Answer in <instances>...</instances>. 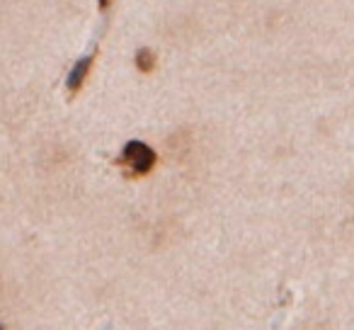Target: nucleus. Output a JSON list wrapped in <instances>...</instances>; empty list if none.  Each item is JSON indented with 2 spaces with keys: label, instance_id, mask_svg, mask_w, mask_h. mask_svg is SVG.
Returning <instances> with one entry per match:
<instances>
[{
  "label": "nucleus",
  "instance_id": "obj_1",
  "mask_svg": "<svg viewBox=\"0 0 354 330\" xmlns=\"http://www.w3.org/2000/svg\"><path fill=\"white\" fill-rule=\"evenodd\" d=\"M122 161L133 175H146L156 165V151L143 141H129L122 151Z\"/></svg>",
  "mask_w": 354,
  "mask_h": 330
},
{
  "label": "nucleus",
  "instance_id": "obj_2",
  "mask_svg": "<svg viewBox=\"0 0 354 330\" xmlns=\"http://www.w3.org/2000/svg\"><path fill=\"white\" fill-rule=\"evenodd\" d=\"M90 66H93V54L85 56V59L75 61V66L71 68L68 78H66V85H68L71 93H75V90H80V85L85 83V75H88Z\"/></svg>",
  "mask_w": 354,
  "mask_h": 330
},
{
  "label": "nucleus",
  "instance_id": "obj_3",
  "mask_svg": "<svg viewBox=\"0 0 354 330\" xmlns=\"http://www.w3.org/2000/svg\"><path fill=\"white\" fill-rule=\"evenodd\" d=\"M153 64H156V56H153V51L151 49H138V54H136L138 71H151Z\"/></svg>",
  "mask_w": 354,
  "mask_h": 330
}]
</instances>
